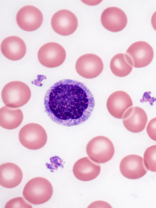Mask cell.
Listing matches in <instances>:
<instances>
[{
  "label": "cell",
  "instance_id": "cell-3",
  "mask_svg": "<svg viewBox=\"0 0 156 208\" xmlns=\"http://www.w3.org/2000/svg\"><path fill=\"white\" fill-rule=\"evenodd\" d=\"M1 95L3 102L6 106L16 108L24 106L29 101L31 92L26 84L15 81L6 84L2 90Z\"/></svg>",
  "mask_w": 156,
  "mask_h": 208
},
{
  "label": "cell",
  "instance_id": "cell-20",
  "mask_svg": "<svg viewBox=\"0 0 156 208\" xmlns=\"http://www.w3.org/2000/svg\"><path fill=\"white\" fill-rule=\"evenodd\" d=\"M144 162L147 170L156 172V145L150 146L146 149L144 154Z\"/></svg>",
  "mask_w": 156,
  "mask_h": 208
},
{
  "label": "cell",
  "instance_id": "cell-15",
  "mask_svg": "<svg viewBox=\"0 0 156 208\" xmlns=\"http://www.w3.org/2000/svg\"><path fill=\"white\" fill-rule=\"evenodd\" d=\"M1 49L3 55L8 59L16 61L23 58L26 52V46L20 38L14 36L4 39L1 45Z\"/></svg>",
  "mask_w": 156,
  "mask_h": 208
},
{
  "label": "cell",
  "instance_id": "cell-6",
  "mask_svg": "<svg viewBox=\"0 0 156 208\" xmlns=\"http://www.w3.org/2000/svg\"><path fill=\"white\" fill-rule=\"evenodd\" d=\"M40 63L48 68L61 65L64 61L66 53L63 47L59 44L50 42L45 44L39 49L37 54Z\"/></svg>",
  "mask_w": 156,
  "mask_h": 208
},
{
  "label": "cell",
  "instance_id": "cell-4",
  "mask_svg": "<svg viewBox=\"0 0 156 208\" xmlns=\"http://www.w3.org/2000/svg\"><path fill=\"white\" fill-rule=\"evenodd\" d=\"M87 155L93 161L98 163H104L110 160L115 153L112 142L108 138L99 136L92 139L86 146Z\"/></svg>",
  "mask_w": 156,
  "mask_h": 208
},
{
  "label": "cell",
  "instance_id": "cell-17",
  "mask_svg": "<svg viewBox=\"0 0 156 208\" xmlns=\"http://www.w3.org/2000/svg\"><path fill=\"white\" fill-rule=\"evenodd\" d=\"M23 176L21 170L15 163H7L0 166V184L4 188L16 187L21 182Z\"/></svg>",
  "mask_w": 156,
  "mask_h": 208
},
{
  "label": "cell",
  "instance_id": "cell-13",
  "mask_svg": "<svg viewBox=\"0 0 156 208\" xmlns=\"http://www.w3.org/2000/svg\"><path fill=\"white\" fill-rule=\"evenodd\" d=\"M133 103L130 96L125 91H119L108 97L106 106L108 110L114 117L122 119L126 111L132 106Z\"/></svg>",
  "mask_w": 156,
  "mask_h": 208
},
{
  "label": "cell",
  "instance_id": "cell-8",
  "mask_svg": "<svg viewBox=\"0 0 156 208\" xmlns=\"http://www.w3.org/2000/svg\"><path fill=\"white\" fill-rule=\"evenodd\" d=\"M51 24L54 31L62 36H68L76 30L78 22L75 15L67 9H62L56 12L52 16Z\"/></svg>",
  "mask_w": 156,
  "mask_h": 208
},
{
  "label": "cell",
  "instance_id": "cell-2",
  "mask_svg": "<svg viewBox=\"0 0 156 208\" xmlns=\"http://www.w3.org/2000/svg\"><path fill=\"white\" fill-rule=\"evenodd\" d=\"M53 192L50 182L45 178L37 177L29 181L23 191L24 198L35 205L43 204L49 200Z\"/></svg>",
  "mask_w": 156,
  "mask_h": 208
},
{
  "label": "cell",
  "instance_id": "cell-9",
  "mask_svg": "<svg viewBox=\"0 0 156 208\" xmlns=\"http://www.w3.org/2000/svg\"><path fill=\"white\" fill-rule=\"evenodd\" d=\"M130 59L133 66L141 68L148 65L152 61L154 51L152 47L147 42L140 41L132 44L126 53Z\"/></svg>",
  "mask_w": 156,
  "mask_h": 208
},
{
  "label": "cell",
  "instance_id": "cell-11",
  "mask_svg": "<svg viewBox=\"0 0 156 208\" xmlns=\"http://www.w3.org/2000/svg\"><path fill=\"white\" fill-rule=\"evenodd\" d=\"M101 22L104 27L112 32L122 30L127 22V16L120 8L111 7L105 9L101 16Z\"/></svg>",
  "mask_w": 156,
  "mask_h": 208
},
{
  "label": "cell",
  "instance_id": "cell-12",
  "mask_svg": "<svg viewBox=\"0 0 156 208\" xmlns=\"http://www.w3.org/2000/svg\"><path fill=\"white\" fill-rule=\"evenodd\" d=\"M119 168L124 176L131 179L139 178L145 175L147 171L143 158L134 154L129 155L123 158L120 163Z\"/></svg>",
  "mask_w": 156,
  "mask_h": 208
},
{
  "label": "cell",
  "instance_id": "cell-5",
  "mask_svg": "<svg viewBox=\"0 0 156 208\" xmlns=\"http://www.w3.org/2000/svg\"><path fill=\"white\" fill-rule=\"evenodd\" d=\"M19 141L25 147L31 150H37L43 147L47 140L46 132L41 125L34 123L27 124L20 130Z\"/></svg>",
  "mask_w": 156,
  "mask_h": 208
},
{
  "label": "cell",
  "instance_id": "cell-21",
  "mask_svg": "<svg viewBox=\"0 0 156 208\" xmlns=\"http://www.w3.org/2000/svg\"><path fill=\"white\" fill-rule=\"evenodd\" d=\"M5 208H32L31 205L27 203L24 199L21 197L14 198L8 201Z\"/></svg>",
  "mask_w": 156,
  "mask_h": 208
},
{
  "label": "cell",
  "instance_id": "cell-19",
  "mask_svg": "<svg viewBox=\"0 0 156 208\" xmlns=\"http://www.w3.org/2000/svg\"><path fill=\"white\" fill-rule=\"evenodd\" d=\"M110 67L114 74L118 77H123L131 73L133 66L130 59L126 54L120 53L112 58Z\"/></svg>",
  "mask_w": 156,
  "mask_h": 208
},
{
  "label": "cell",
  "instance_id": "cell-14",
  "mask_svg": "<svg viewBox=\"0 0 156 208\" xmlns=\"http://www.w3.org/2000/svg\"><path fill=\"white\" fill-rule=\"evenodd\" d=\"M122 119L126 128L133 133H138L143 131L147 121L145 112L142 108L136 106L128 109Z\"/></svg>",
  "mask_w": 156,
  "mask_h": 208
},
{
  "label": "cell",
  "instance_id": "cell-7",
  "mask_svg": "<svg viewBox=\"0 0 156 208\" xmlns=\"http://www.w3.org/2000/svg\"><path fill=\"white\" fill-rule=\"evenodd\" d=\"M104 67L101 58L93 54H87L80 56L77 60L75 68L78 74L87 79L94 78L102 72Z\"/></svg>",
  "mask_w": 156,
  "mask_h": 208
},
{
  "label": "cell",
  "instance_id": "cell-16",
  "mask_svg": "<svg viewBox=\"0 0 156 208\" xmlns=\"http://www.w3.org/2000/svg\"><path fill=\"white\" fill-rule=\"evenodd\" d=\"M73 172L78 180L88 181L95 178L99 174L101 166L91 161L88 157L81 158L74 164Z\"/></svg>",
  "mask_w": 156,
  "mask_h": 208
},
{
  "label": "cell",
  "instance_id": "cell-23",
  "mask_svg": "<svg viewBox=\"0 0 156 208\" xmlns=\"http://www.w3.org/2000/svg\"><path fill=\"white\" fill-rule=\"evenodd\" d=\"M151 22L153 28L156 30V11L152 16Z\"/></svg>",
  "mask_w": 156,
  "mask_h": 208
},
{
  "label": "cell",
  "instance_id": "cell-10",
  "mask_svg": "<svg viewBox=\"0 0 156 208\" xmlns=\"http://www.w3.org/2000/svg\"><path fill=\"white\" fill-rule=\"evenodd\" d=\"M16 20L19 26L26 31H34L39 28L43 21V16L41 11L31 5L25 6L18 11Z\"/></svg>",
  "mask_w": 156,
  "mask_h": 208
},
{
  "label": "cell",
  "instance_id": "cell-18",
  "mask_svg": "<svg viewBox=\"0 0 156 208\" xmlns=\"http://www.w3.org/2000/svg\"><path fill=\"white\" fill-rule=\"evenodd\" d=\"M23 116L19 108L4 106L0 109V125L3 128L13 129L19 127L22 122Z\"/></svg>",
  "mask_w": 156,
  "mask_h": 208
},
{
  "label": "cell",
  "instance_id": "cell-1",
  "mask_svg": "<svg viewBox=\"0 0 156 208\" xmlns=\"http://www.w3.org/2000/svg\"><path fill=\"white\" fill-rule=\"evenodd\" d=\"M44 104L46 113L53 121L71 127L88 119L95 101L91 91L83 83L65 79L57 82L47 91Z\"/></svg>",
  "mask_w": 156,
  "mask_h": 208
},
{
  "label": "cell",
  "instance_id": "cell-22",
  "mask_svg": "<svg viewBox=\"0 0 156 208\" xmlns=\"http://www.w3.org/2000/svg\"><path fill=\"white\" fill-rule=\"evenodd\" d=\"M146 131L149 137L156 141V117L149 121L146 128Z\"/></svg>",
  "mask_w": 156,
  "mask_h": 208
}]
</instances>
